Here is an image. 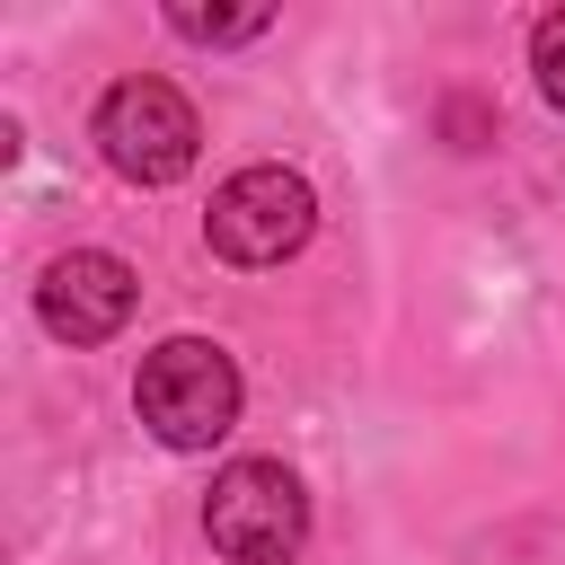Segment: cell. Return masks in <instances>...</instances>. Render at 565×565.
<instances>
[{"label": "cell", "instance_id": "6da1fadb", "mask_svg": "<svg viewBox=\"0 0 565 565\" xmlns=\"http://www.w3.org/2000/svg\"><path fill=\"white\" fill-rule=\"evenodd\" d=\"M132 406H141V424H150L168 450H212V441L238 424V362H230L212 335H168V344L141 353Z\"/></svg>", "mask_w": 565, "mask_h": 565}, {"label": "cell", "instance_id": "7a4b0ae2", "mask_svg": "<svg viewBox=\"0 0 565 565\" xmlns=\"http://www.w3.org/2000/svg\"><path fill=\"white\" fill-rule=\"evenodd\" d=\"M97 159L124 177V185H177L185 168H194V150H203V115L168 88V79H115L106 97H97Z\"/></svg>", "mask_w": 565, "mask_h": 565}, {"label": "cell", "instance_id": "3957f363", "mask_svg": "<svg viewBox=\"0 0 565 565\" xmlns=\"http://www.w3.org/2000/svg\"><path fill=\"white\" fill-rule=\"evenodd\" d=\"M203 539L230 565H291L309 539V494L282 459H230L203 494Z\"/></svg>", "mask_w": 565, "mask_h": 565}, {"label": "cell", "instance_id": "277c9868", "mask_svg": "<svg viewBox=\"0 0 565 565\" xmlns=\"http://www.w3.org/2000/svg\"><path fill=\"white\" fill-rule=\"evenodd\" d=\"M318 230V194H309V177L300 168H282V159H256V168H238L221 194H212V212H203V247L221 256V265H282L300 238Z\"/></svg>", "mask_w": 565, "mask_h": 565}, {"label": "cell", "instance_id": "5b68a950", "mask_svg": "<svg viewBox=\"0 0 565 565\" xmlns=\"http://www.w3.org/2000/svg\"><path fill=\"white\" fill-rule=\"evenodd\" d=\"M132 300H141L132 265L106 256V247H71V256H53L44 282H35V318H44L62 344H106V335H124Z\"/></svg>", "mask_w": 565, "mask_h": 565}, {"label": "cell", "instance_id": "8992f818", "mask_svg": "<svg viewBox=\"0 0 565 565\" xmlns=\"http://www.w3.org/2000/svg\"><path fill=\"white\" fill-rule=\"evenodd\" d=\"M168 26L185 44H247L274 26V9H194V0H168Z\"/></svg>", "mask_w": 565, "mask_h": 565}, {"label": "cell", "instance_id": "52a82bcc", "mask_svg": "<svg viewBox=\"0 0 565 565\" xmlns=\"http://www.w3.org/2000/svg\"><path fill=\"white\" fill-rule=\"evenodd\" d=\"M530 71H539V97L565 115V9H547V18L530 26Z\"/></svg>", "mask_w": 565, "mask_h": 565}]
</instances>
